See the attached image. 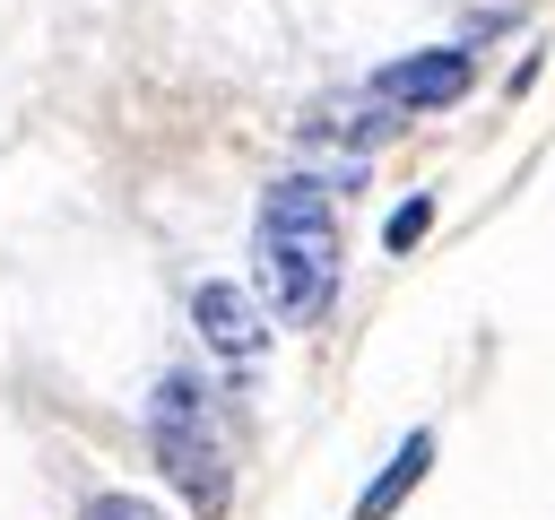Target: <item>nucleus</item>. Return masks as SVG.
<instances>
[{
    "instance_id": "nucleus-7",
    "label": "nucleus",
    "mask_w": 555,
    "mask_h": 520,
    "mask_svg": "<svg viewBox=\"0 0 555 520\" xmlns=\"http://www.w3.org/2000/svg\"><path fill=\"white\" fill-rule=\"evenodd\" d=\"M425 225H434V199L416 191V199H399V208H390V225H382V243H390V251H416V243H425Z\"/></svg>"
},
{
    "instance_id": "nucleus-5",
    "label": "nucleus",
    "mask_w": 555,
    "mask_h": 520,
    "mask_svg": "<svg viewBox=\"0 0 555 520\" xmlns=\"http://www.w3.org/2000/svg\"><path fill=\"white\" fill-rule=\"evenodd\" d=\"M408 113H390L382 95H338V104H312V121H304V139H347V147H382L390 130H399Z\"/></svg>"
},
{
    "instance_id": "nucleus-6",
    "label": "nucleus",
    "mask_w": 555,
    "mask_h": 520,
    "mask_svg": "<svg viewBox=\"0 0 555 520\" xmlns=\"http://www.w3.org/2000/svg\"><path fill=\"white\" fill-rule=\"evenodd\" d=\"M425 468H434V433H408V442L382 459V477L356 494V520H390V511H399V503L425 485Z\"/></svg>"
},
{
    "instance_id": "nucleus-3",
    "label": "nucleus",
    "mask_w": 555,
    "mask_h": 520,
    "mask_svg": "<svg viewBox=\"0 0 555 520\" xmlns=\"http://www.w3.org/2000/svg\"><path fill=\"white\" fill-rule=\"evenodd\" d=\"M468 78H477V52H468V43H425V52L382 61V69L364 78V95H382L390 113H442V104L468 95Z\"/></svg>"
},
{
    "instance_id": "nucleus-1",
    "label": "nucleus",
    "mask_w": 555,
    "mask_h": 520,
    "mask_svg": "<svg viewBox=\"0 0 555 520\" xmlns=\"http://www.w3.org/2000/svg\"><path fill=\"white\" fill-rule=\"evenodd\" d=\"M251 277L286 329H312L338 303V199L321 173H278L251 217Z\"/></svg>"
},
{
    "instance_id": "nucleus-4",
    "label": "nucleus",
    "mask_w": 555,
    "mask_h": 520,
    "mask_svg": "<svg viewBox=\"0 0 555 520\" xmlns=\"http://www.w3.org/2000/svg\"><path fill=\"white\" fill-rule=\"evenodd\" d=\"M191 329H199V347H208L225 373H251V364L269 355V312H260V295L234 286V277L191 286Z\"/></svg>"
},
{
    "instance_id": "nucleus-2",
    "label": "nucleus",
    "mask_w": 555,
    "mask_h": 520,
    "mask_svg": "<svg viewBox=\"0 0 555 520\" xmlns=\"http://www.w3.org/2000/svg\"><path fill=\"white\" fill-rule=\"evenodd\" d=\"M147 451H156L165 485H173L199 520H217V511L234 503L225 416H217V390H208L199 373H156V390H147Z\"/></svg>"
},
{
    "instance_id": "nucleus-8",
    "label": "nucleus",
    "mask_w": 555,
    "mask_h": 520,
    "mask_svg": "<svg viewBox=\"0 0 555 520\" xmlns=\"http://www.w3.org/2000/svg\"><path fill=\"white\" fill-rule=\"evenodd\" d=\"M78 520H165L147 494H121V485H104V494H87V511Z\"/></svg>"
}]
</instances>
